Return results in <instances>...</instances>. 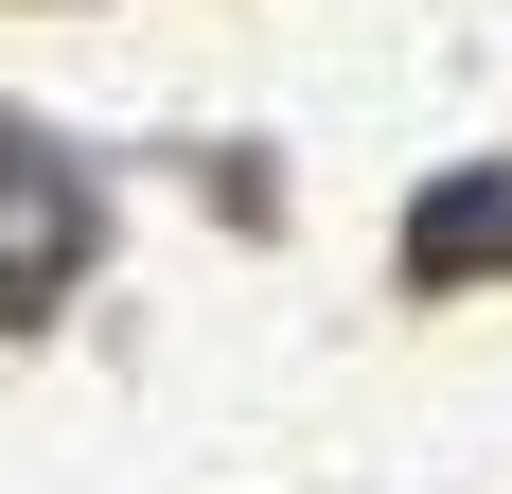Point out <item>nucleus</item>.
<instances>
[{
    "mask_svg": "<svg viewBox=\"0 0 512 494\" xmlns=\"http://www.w3.org/2000/svg\"><path fill=\"white\" fill-rule=\"evenodd\" d=\"M71 265H89V195H71V159L0 142V318H36Z\"/></svg>",
    "mask_w": 512,
    "mask_h": 494,
    "instance_id": "f257e3e1",
    "label": "nucleus"
},
{
    "mask_svg": "<svg viewBox=\"0 0 512 494\" xmlns=\"http://www.w3.org/2000/svg\"><path fill=\"white\" fill-rule=\"evenodd\" d=\"M477 247H512V195H495V177H460V195L424 212V265H477Z\"/></svg>",
    "mask_w": 512,
    "mask_h": 494,
    "instance_id": "f03ea898",
    "label": "nucleus"
}]
</instances>
